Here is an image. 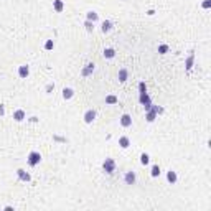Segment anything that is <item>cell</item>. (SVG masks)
<instances>
[{
  "mask_svg": "<svg viewBox=\"0 0 211 211\" xmlns=\"http://www.w3.org/2000/svg\"><path fill=\"white\" fill-rule=\"evenodd\" d=\"M26 160H28V165H30V167H36V165L41 162V155H40V152H30Z\"/></svg>",
  "mask_w": 211,
  "mask_h": 211,
  "instance_id": "6da1fadb",
  "label": "cell"
},
{
  "mask_svg": "<svg viewBox=\"0 0 211 211\" xmlns=\"http://www.w3.org/2000/svg\"><path fill=\"white\" fill-rule=\"evenodd\" d=\"M102 168H104V172H106V173L112 175V173H114V170H115V162L112 160V158H106V160H104V163H102Z\"/></svg>",
  "mask_w": 211,
  "mask_h": 211,
  "instance_id": "7a4b0ae2",
  "label": "cell"
},
{
  "mask_svg": "<svg viewBox=\"0 0 211 211\" xmlns=\"http://www.w3.org/2000/svg\"><path fill=\"white\" fill-rule=\"evenodd\" d=\"M135 180H137V175H135V172H125V175H124V182H125V185H135Z\"/></svg>",
  "mask_w": 211,
  "mask_h": 211,
  "instance_id": "3957f363",
  "label": "cell"
},
{
  "mask_svg": "<svg viewBox=\"0 0 211 211\" xmlns=\"http://www.w3.org/2000/svg\"><path fill=\"white\" fill-rule=\"evenodd\" d=\"M82 119H84V122H86V124H93V122L96 121V111H94V109H89V111H86Z\"/></svg>",
  "mask_w": 211,
  "mask_h": 211,
  "instance_id": "277c9868",
  "label": "cell"
},
{
  "mask_svg": "<svg viewBox=\"0 0 211 211\" xmlns=\"http://www.w3.org/2000/svg\"><path fill=\"white\" fill-rule=\"evenodd\" d=\"M28 74H30V66L28 65H22L20 68H18V76L20 78H28Z\"/></svg>",
  "mask_w": 211,
  "mask_h": 211,
  "instance_id": "5b68a950",
  "label": "cell"
},
{
  "mask_svg": "<svg viewBox=\"0 0 211 211\" xmlns=\"http://www.w3.org/2000/svg\"><path fill=\"white\" fill-rule=\"evenodd\" d=\"M17 175H18V178L22 180V182H30V180H32L30 173H26L23 168H18V170H17Z\"/></svg>",
  "mask_w": 211,
  "mask_h": 211,
  "instance_id": "8992f818",
  "label": "cell"
},
{
  "mask_svg": "<svg viewBox=\"0 0 211 211\" xmlns=\"http://www.w3.org/2000/svg\"><path fill=\"white\" fill-rule=\"evenodd\" d=\"M25 117H26V114H25V111H23V109H17V111L13 112V119H15L17 122L25 121Z\"/></svg>",
  "mask_w": 211,
  "mask_h": 211,
  "instance_id": "52a82bcc",
  "label": "cell"
},
{
  "mask_svg": "<svg viewBox=\"0 0 211 211\" xmlns=\"http://www.w3.org/2000/svg\"><path fill=\"white\" fill-rule=\"evenodd\" d=\"M121 125L122 127H130V125H132V117H130L129 114H124L121 117Z\"/></svg>",
  "mask_w": 211,
  "mask_h": 211,
  "instance_id": "ba28073f",
  "label": "cell"
},
{
  "mask_svg": "<svg viewBox=\"0 0 211 211\" xmlns=\"http://www.w3.org/2000/svg\"><path fill=\"white\" fill-rule=\"evenodd\" d=\"M176 180H178V176H176V172H173V170H168V172H167V182L172 183V185H175Z\"/></svg>",
  "mask_w": 211,
  "mask_h": 211,
  "instance_id": "9c48e42d",
  "label": "cell"
},
{
  "mask_svg": "<svg viewBox=\"0 0 211 211\" xmlns=\"http://www.w3.org/2000/svg\"><path fill=\"white\" fill-rule=\"evenodd\" d=\"M119 145H121V149H129L130 139H129V137H125V135L119 137Z\"/></svg>",
  "mask_w": 211,
  "mask_h": 211,
  "instance_id": "30bf717a",
  "label": "cell"
},
{
  "mask_svg": "<svg viewBox=\"0 0 211 211\" xmlns=\"http://www.w3.org/2000/svg\"><path fill=\"white\" fill-rule=\"evenodd\" d=\"M111 30H112V22H111V20H104L102 25H101V32L107 33V32H111Z\"/></svg>",
  "mask_w": 211,
  "mask_h": 211,
  "instance_id": "8fae6325",
  "label": "cell"
},
{
  "mask_svg": "<svg viewBox=\"0 0 211 211\" xmlns=\"http://www.w3.org/2000/svg\"><path fill=\"white\" fill-rule=\"evenodd\" d=\"M102 56L106 58V60H112V58L115 56V50L114 48H106V50L102 51Z\"/></svg>",
  "mask_w": 211,
  "mask_h": 211,
  "instance_id": "7c38bea8",
  "label": "cell"
},
{
  "mask_svg": "<svg viewBox=\"0 0 211 211\" xmlns=\"http://www.w3.org/2000/svg\"><path fill=\"white\" fill-rule=\"evenodd\" d=\"M53 8H54V12L61 13V12L65 10V4H63V0H54V2H53Z\"/></svg>",
  "mask_w": 211,
  "mask_h": 211,
  "instance_id": "4fadbf2b",
  "label": "cell"
},
{
  "mask_svg": "<svg viewBox=\"0 0 211 211\" xmlns=\"http://www.w3.org/2000/svg\"><path fill=\"white\" fill-rule=\"evenodd\" d=\"M74 96V89H73V87H65V89H63V99H71V97Z\"/></svg>",
  "mask_w": 211,
  "mask_h": 211,
  "instance_id": "5bb4252c",
  "label": "cell"
},
{
  "mask_svg": "<svg viewBox=\"0 0 211 211\" xmlns=\"http://www.w3.org/2000/svg\"><path fill=\"white\" fill-rule=\"evenodd\" d=\"M127 76H129V71H127L125 68L119 69V76H117V78H119V81H121V82H125V81H127Z\"/></svg>",
  "mask_w": 211,
  "mask_h": 211,
  "instance_id": "9a60e30c",
  "label": "cell"
},
{
  "mask_svg": "<svg viewBox=\"0 0 211 211\" xmlns=\"http://www.w3.org/2000/svg\"><path fill=\"white\" fill-rule=\"evenodd\" d=\"M93 71H94V63H87L86 68H84V69L81 71V74H82V76H89Z\"/></svg>",
  "mask_w": 211,
  "mask_h": 211,
  "instance_id": "2e32d148",
  "label": "cell"
},
{
  "mask_svg": "<svg viewBox=\"0 0 211 211\" xmlns=\"http://www.w3.org/2000/svg\"><path fill=\"white\" fill-rule=\"evenodd\" d=\"M117 102H119L117 96H112V94L106 96V104H117Z\"/></svg>",
  "mask_w": 211,
  "mask_h": 211,
  "instance_id": "e0dca14e",
  "label": "cell"
},
{
  "mask_svg": "<svg viewBox=\"0 0 211 211\" xmlns=\"http://www.w3.org/2000/svg\"><path fill=\"white\" fill-rule=\"evenodd\" d=\"M86 18H87V20H91V22H96L97 18H99V15H97L96 12L91 10V12H87V13H86Z\"/></svg>",
  "mask_w": 211,
  "mask_h": 211,
  "instance_id": "ac0fdd59",
  "label": "cell"
},
{
  "mask_svg": "<svg viewBox=\"0 0 211 211\" xmlns=\"http://www.w3.org/2000/svg\"><path fill=\"white\" fill-rule=\"evenodd\" d=\"M150 175L154 176V178H157V176L160 175V167H158V165H154V167H152V170H150Z\"/></svg>",
  "mask_w": 211,
  "mask_h": 211,
  "instance_id": "d6986e66",
  "label": "cell"
},
{
  "mask_svg": "<svg viewBox=\"0 0 211 211\" xmlns=\"http://www.w3.org/2000/svg\"><path fill=\"white\" fill-rule=\"evenodd\" d=\"M149 162H150L149 154H142V155H140V163H142V165H149Z\"/></svg>",
  "mask_w": 211,
  "mask_h": 211,
  "instance_id": "ffe728a7",
  "label": "cell"
},
{
  "mask_svg": "<svg viewBox=\"0 0 211 211\" xmlns=\"http://www.w3.org/2000/svg\"><path fill=\"white\" fill-rule=\"evenodd\" d=\"M193 60H195V54L191 53V54L188 56V60H186V69H188V71L191 69V66H193Z\"/></svg>",
  "mask_w": 211,
  "mask_h": 211,
  "instance_id": "44dd1931",
  "label": "cell"
},
{
  "mask_svg": "<svg viewBox=\"0 0 211 211\" xmlns=\"http://www.w3.org/2000/svg\"><path fill=\"white\" fill-rule=\"evenodd\" d=\"M84 26H86V30L87 32H94V22H91V20H86V22H84Z\"/></svg>",
  "mask_w": 211,
  "mask_h": 211,
  "instance_id": "7402d4cb",
  "label": "cell"
},
{
  "mask_svg": "<svg viewBox=\"0 0 211 211\" xmlns=\"http://www.w3.org/2000/svg\"><path fill=\"white\" fill-rule=\"evenodd\" d=\"M54 48V41L53 40H46V43H45V50H53Z\"/></svg>",
  "mask_w": 211,
  "mask_h": 211,
  "instance_id": "603a6c76",
  "label": "cell"
},
{
  "mask_svg": "<svg viewBox=\"0 0 211 211\" xmlns=\"http://www.w3.org/2000/svg\"><path fill=\"white\" fill-rule=\"evenodd\" d=\"M168 51V45H160V46H158V53L160 54H165Z\"/></svg>",
  "mask_w": 211,
  "mask_h": 211,
  "instance_id": "cb8c5ba5",
  "label": "cell"
},
{
  "mask_svg": "<svg viewBox=\"0 0 211 211\" xmlns=\"http://www.w3.org/2000/svg\"><path fill=\"white\" fill-rule=\"evenodd\" d=\"M139 89H140V93H147V87H145L143 82H140V84H139Z\"/></svg>",
  "mask_w": 211,
  "mask_h": 211,
  "instance_id": "d4e9b609",
  "label": "cell"
},
{
  "mask_svg": "<svg viewBox=\"0 0 211 211\" xmlns=\"http://www.w3.org/2000/svg\"><path fill=\"white\" fill-rule=\"evenodd\" d=\"M211 7V2H210V0H204V2H203V8H210Z\"/></svg>",
  "mask_w": 211,
  "mask_h": 211,
  "instance_id": "484cf974",
  "label": "cell"
}]
</instances>
